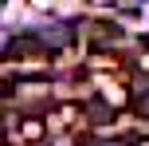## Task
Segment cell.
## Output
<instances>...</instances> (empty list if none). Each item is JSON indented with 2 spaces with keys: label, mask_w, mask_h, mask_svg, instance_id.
<instances>
[{
  "label": "cell",
  "mask_w": 149,
  "mask_h": 146,
  "mask_svg": "<svg viewBox=\"0 0 149 146\" xmlns=\"http://www.w3.org/2000/svg\"><path fill=\"white\" fill-rule=\"evenodd\" d=\"M43 134H47L43 118H24V123H20V138H24V142H39Z\"/></svg>",
  "instance_id": "obj_1"
},
{
  "label": "cell",
  "mask_w": 149,
  "mask_h": 146,
  "mask_svg": "<svg viewBox=\"0 0 149 146\" xmlns=\"http://www.w3.org/2000/svg\"><path fill=\"white\" fill-rule=\"evenodd\" d=\"M90 118H94V123H110V118H114V111L106 107L102 99H94V103H90Z\"/></svg>",
  "instance_id": "obj_2"
},
{
  "label": "cell",
  "mask_w": 149,
  "mask_h": 146,
  "mask_svg": "<svg viewBox=\"0 0 149 146\" xmlns=\"http://www.w3.org/2000/svg\"><path fill=\"white\" fill-rule=\"evenodd\" d=\"M55 118L67 126V123H74V118H79V107H74V103H67V107H59V111H55Z\"/></svg>",
  "instance_id": "obj_3"
},
{
  "label": "cell",
  "mask_w": 149,
  "mask_h": 146,
  "mask_svg": "<svg viewBox=\"0 0 149 146\" xmlns=\"http://www.w3.org/2000/svg\"><path fill=\"white\" fill-rule=\"evenodd\" d=\"M67 39H71V28H55L43 36V44H67Z\"/></svg>",
  "instance_id": "obj_4"
},
{
  "label": "cell",
  "mask_w": 149,
  "mask_h": 146,
  "mask_svg": "<svg viewBox=\"0 0 149 146\" xmlns=\"http://www.w3.org/2000/svg\"><path fill=\"white\" fill-rule=\"evenodd\" d=\"M134 115L137 118H149V95H137V99H134Z\"/></svg>",
  "instance_id": "obj_5"
},
{
  "label": "cell",
  "mask_w": 149,
  "mask_h": 146,
  "mask_svg": "<svg viewBox=\"0 0 149 146\" xmlns=\"http://www.w3.org/2000/svg\"><path fill=\"white\" fill-rule=\"evenodd\" d=\"M114 4H122V8H137L141 0H114Z\"/></svg>",
  "instance_id": "obj_6"
},
{
  "label": "cell",
  "mask_w": 149,
  "mask_h": 146,
  "mask_svg": "<svg viewBox=\"0 0 149 146\" xmlns=\"http://www.w3.org/2000/svg\"><path fill=\"white\" fill-rule=\"evenodd\" d=\"M90 4H94V8H110L114 0H90Z\"/></svg>",
  "instance_id": "obj_7"
}]
</instances>
